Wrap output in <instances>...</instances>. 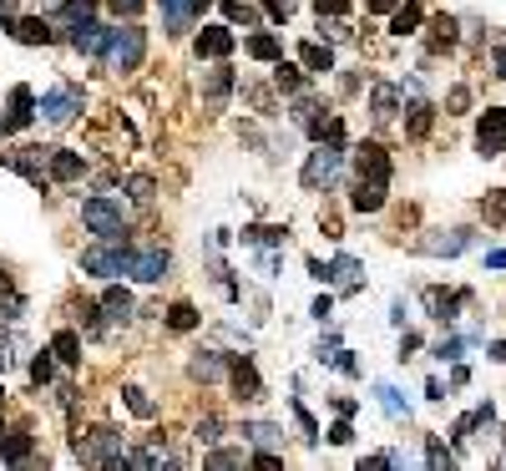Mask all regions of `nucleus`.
Listing matches in <instances>:
<instances>
[{
	"instance_id": "473e14b6",
	"label": "nucleus",
	"mask_w": 506,
	"mask_h": 471,
	"mask_svg": "<svg viewBox=\"0 0 506 471\" xmlns=\"http://www.w3.org/2000/svg\"><path fill=\"white\" fill-rule=\"evenodd\" d=\"M91 11H97V0H66L56 15H61L66 26H76V21H91Z\"/></svg>"
},
{
	"instance_id": "cd10ccee",
	"label": "nucleus",
	"mask_w": 506,
	"mask_h": 471,
	"mask_svg": "<svg viewBox=\"0 0 506 471\" xmlns=\"http://www.w3.org/2000/svg\"><path fill=\"white\" fill-rule=\"evenodd\" d=\"M101 309H107V319H132V294L112 284V289L101 294Z\"/></svg>"
},
{
	"instance_id": "4c0bfd02",
	"label": "nucleus",
	"mask_w": 506,
	"mask_h": 471,
	"mask_svg": "<svg viewBox=\"0 0 506 471\" xmlns=\"http://www.w3.org/2000/svg\"><path fill=\"white\" fill-rule=\"evenodd\" d=\"M126 406H132V416H142V420H152V416H157V406H152V400H147V391H137V385L126 391Z\"/></svg>"
},
{
	"instance_id": "4be33fe9",
	"label": "nucleus",
	"mask_w": 506,
	"mask_h": 471,
	"mask_svg": "<svg viewBox=\"0 0 506 471\" xmlns=\"http://www.w3.org/2000/svg\"><path fill=\"white\" fill-rule=\"evenodd\" d=\"M299 61H304V71H334V52H329V46H319V41H304V46H299Z\"/></svg>"
},
{
	"instance_id": "c03bdc74",
	"label": "nucleus",
	"mask_w": 506,
	"mask_h": 471,
	"mask_svg": "<svg viewBox=\"0 0 506 471\" xmlns=\"http://www.w3.org/2000/svg\"><path fill=\"white\" fill-rule=\"evenodd\" d=\"M426 461H430V466H451V451H445V446L441 441H436V436H430V441H426Z\"/></svg>"
},
{
	"instance_id": "f257e3e1",
	"label": "nucleus",
	"mask_w": 506,
	"mask_h": 471,
	"mask_svg": "<svg viewBox=\"0 0 506 471\" xmlns=\"http://www.w3.org/2000/svg\"><path fill=\"white\" fill-rule=\"evenodd\" d=\"M354 173H360V183H354V213H380L385 208V193H390V153L380 147V142H365L360 153H354Z\"/></svg>"
},
{
	"instance_id": "9b49d317",
	"label": "nucleus",
	"mask_w": 506,
	"mask_h": 471,
	"mask_svg": "<svg viewBox=\"0 0 506 471\" xmlns=\"http://www.w3.org/2000/svg\"><path fill=\"white\" fill-rule=\"evenodd\" d=\"M167 268H173L167 249H142V254H132V268H126V274H132L137 284H157V279L167 274Z\"/></svg>"
},
{
	"instance_id": "5fc2aeb1",
	"label": "nucleus",
	"mask_w": 506,
	"mask_h": 471,
	"mask_svg": "<svg viewBox=\"0 0 506 471\" xmlns=\"http://www.w3.org/2000/svg\"><path fill=\"white\" fill-rule=\"evenodd\" d=\"M329 309H334V299H329V294H319V299H314V319H329Z\"/></svg>"
},
{
	"instance_id": "7c9ffc66",
	"label": "nucleus",
	"mask_w": 506,
	"mask_h": 471,
	"mask_svg": "<svg viewBox=\"0 0 506 471\" xmlns=\"http://www.w3.org/2000/svg\"><path fill=\"white\" fill-rule=\"evenodd\" d=\"M243 436H248L253 446H278V441H284V431H278V426H268V420H248V426H243Z\"/></svg>"
},
{
	"instance_id": "de8ad7c7",
	"label": "nucleus",
	"mask_w": 506,
	"mask_h": 471,
	"mask_svg": "<svg viewBox=\"0 0 506 471\" xmlns=\"http://www.w3.org/2000/svg\"><path fill=\"white\" fill-rule=\"evenodd\" d=\"M329 441H334V446H350V441H354V431H350V416H340V420H334V426H329Z\"/></svg>"
},
{
	"instance_id": "1a4fd4ad",
	"label": "nucleus",
	"mask_w": 506,
	"mask_h": 471,
	"mask_svg": "<svg viewBox=\"0 0 506 471\" xmlns=\"http://www.w3.org/2000/svg\"><path fill=\"white\" fill-rule=\"evenodd\" d=\"M36 112H41L36 91H31V87H15V91H11V112L0 117V132H21V127H31V122H36Z\"/></svg>"
},
{
	"instance_id": "ddd939ff",
	"label": "nucleus",
	"mask_w": 506,
	"mask_h": 471,
	"mask_svg": "<svg viewBox=\"0 0 506 471\" xmlns=\"http://www.w3.org/2000/svg\"><path fill=\"white\" fill-rule=\"evenodd\" d=\"M107 41H112V31L97 26V21H76V26H71V46L81 56H101V52H107Z\"/></svg>"
},
{
	"instance_id": "58836bf2",
	"label": "nucleus",
	"mask_w": 506,
	"mask_h": 471,
	"mask_svg": "<svg viewBox=\"0 0 506 471\" xmlns=\"http://www.w3.org/2000/svg\"><path fill=\"white\" fill-rule=\"evenodd\" d=\"M274 81H278V91H304V77H299V66H284V61H278Z\"/></svg>"
},
{
	"instance_id": "a211bd4d",
	"label": "nucleus",
	"mask_w": 506,
	"mask_h": 471,
	"mask_svg": "<svg viewBox=\"0 0 506 471\" xmlns=\"http://www.w3.org/2000/svg\"><path fill=\"white\" fill-rule=\"evenodd\" d=\"M466 305V294H445V289H426V309H430V319H441V325H451L455 319V309Z\"/></svg>"
},
{
	"instance_id": "8fccbe9b",
	"label": "nucleus",
	"mask_w": 506,
	"mask_h": 471,
	"mask_svg": "<svg viewBox=\"0 0 506 471\" xmlns=\"http://www.w3.org/2000/svg\"><path fill=\"white\" fill-rule=\"evenodd\" d=\"M264 11H268V21L284 26V21H289V0H264Z\"/></svg>"
},
{
	"instance_id": "13d9d810",
	"label": "nucleus",
	"mask_w": 506,
	"mask_h": 471,
	"mask_svg": "<svg viewBox=\"0 0 506 471\" xmlns=\"http://www.w3.org/2000/svg\"><path fill=\"white\" fill-rule=\"evenodd\" d=\"M5 365H11V344L0 340V370H5Z\"/></svg>"
},
{
	"instance_id": "aec40b11",
	"label": "nucleus",
	"mask_w": 506,
	"mask_h": 471,
	"mask_svg": "<svg viewBox=\"0 0 506 471\" xmlns=\"http://www.w3.org/2000/svg\"><path fill=\"white\" fill-rule=\"evenodd\" d=\"M243 52H248L253 61H284V46H278V36H268V31L248 36V41H243Z\"/></svg>"
},
{
	"instance_id": "680f3d73",
	"label": "nucleus",
	"mask_w": 506,
	"mask_h": 471,
	"mask_svg": "<svg viewBox=\"0 0 506 471\" xmlns=\"http://www.w3.org/2000/svg\"><path fill=\"white\" fill-rule=\"evenodd\" d=\"M0 436H5V431H0Z\"/></svg>"
},
{
	"instance_id": "c85d7f7f",
	"label": "nucleus",
	"mask_w": 506,
	"mask_h": 471,
	"mask_svg": "<svg viewBox=\"0 0 506 471\" xmlns=\"http://www.w3.org/2000/svg\"><path fill=\"white\" fill-rule=\"evenodd\" d=\"M51 350H56L61 365H81V340H76V330H61L56 340H51Z\"/></svg>"
},
{
	"instance_id": "f3484780",
	"label": "nucleus",
	"mask_w": 506,
	"mask_h": 471,
	"mask_svg": "<svg viewBox=\"0 0 506 471\" xmlns=\"http://www.w3.org/2000/svg\"><path fill=\"white\" fill-rule=\"evenodd\" d=\"M188 375H192V381H223V375H228V360L218 355V350H198V355H192V365H188Z\"/></svg>"
},
{
	"instance_id": "4468645a",
	"label": "nucleus",
	"mask_w": 506,
	"mask_h": 471,
	"mask_svg": "<svg viewBox=\"0 0 506 471\" xmlns=\"http://www.w3.org/2000/svg\"><path fill=\"white\" fill-rule=\"evenodd\" d=\"M471 243V229H441V233H430V239H420V249H426V254H436V259H451V254H461V249H466Z\"/></svg>"
},
{
	"instance_id": "dca6fc26",
	"label": "nucleus",
	"mask_w": 506,
	"mask_h": 471,
	"mask_svg": "<svg viewBox=\"0 0 506 471\" xmlns=\"http://www.w3.org/2000/svg\"><path fill=\"white\" fill-rule=\"evenodd\" d=\"M228 91H233V71H228V66H218V71L202 77V102H208V112H223Z\"/></svg>"
},
{
	"instance_id": "20e7f679",
	"label": "nucleus",
	"mask_w": 506,
	"mask_h": 471,
	"mask_svg": "<svg viewBox=\"0 0 506 471\" xmlns=\"http://www.w3.org/2000/svg\"><path fill=\"white\" fill-rule=\"evenodd\" d=\"M81 223H87L97 239H126V208L117 198H87L81 203Z\"/></svg>"
},
{
	"instance_id": "72a5a7b5",
	"label": "nucleus",
	"mask_w": 506,
	"mask_h": 471,
	"mask_svg": "<svg viewBox=\"0 0 506 471\" xmlns=\"http://www.w3.org/2000/svg\"><path fill=\"white\" fill-rule=\"evenodd\" d=\"M430 117H436V112H430V102L410 107V122H405V127H410V137H426V132H430Z\"/></svg>"
},
{
	"instance_id": "6e6552de",
	"label": "nucleus",
	"mask_w": 506,
	"mask_h": 471,
	"mask_svg": "<svg viewBox=\"0 0 506 471\" xmlns=\"http://www.w3.org/2000/svg\"><path fill=\"white\" fill-rule=\"evenodd\" d=\"M476 147L486 157L506 153V112H501V107H486V112H481V122H476Z\"/></svg>"
},
{
	"instance_id": "3c124183",
	"label": "nucleus",
	"mask_w": 506,
	"mask_h": 471,
	"mask_svg": "<svg viewBox=\"0 0 506 471\" xmlns=\"http://www.w3.org/2000/svg\"><path fill=\"white\" fill-rule=\"evenodd\" d=\"M132 198H137V203H152V178H132Z\"/></svg>"
},
{
	"instance_id": "39448f33",
	"label": "nucleus",
	"mask_w": 506,
	"mask_h": 471,
	"mask_svg": "<svg viewBox=\"0 0 506 471\" xmlns=\"http://www.w3.org/2000/svg\"><path fill=\"white\" fill-rule=\"evenodd\" d=\"M340 167H344V147L340 142H319L309 163H304V188L319 193V188H334L340 183Z\"/></svg>"
},
{
	"instance_id": "2eb2a0df",
	"label": "nucleus",
	"mask_w": 506,
	"mask_h": 471,
	"mask_svg": "<svg viewBox=\"0 0 506 471\" xmlns=\"http://www.w3.org/2000/svg\"><path fill=\"white\" fill-rule=\"evenodd\" d=\"M11 36L21 41V46H51L56 31H51V21H41V15H21V21L11 26Z\"/></svg>"
},
{
	"instance_id": "7ed1b4c3",
	"label": "nucleus",
	"mask_w": 506,
	"mask_h": 471,
	"mask_svg": "<svg viewBox=\"0 0 506 471\" xmlns=\"http://www.w3.org/2000/svg\"><path fill=\"white\" fill-rule=\"evenodd\" d=\"M142 52H147V31L142 26H117L112 41H107V52H101V61L112 66V71H137Z\"/></svg>"
},
{
	"instance_id": "603ef678",
	"label": "nucleus",
	"mask_w": 506,
	"mask_h": 471,
	"mask_svg": "<svg viewBox=\"0 0 506 471\" xmlns=\"http://www.w3.org/2000/svg\"><path fill=\"white\" fill-rule=\"evenodd\" d=\"M253 466H264V471H278V466H284V457H274V451H258V457H253Z\"/></svg>"
},
{
	"instance_id": "49530a36",
	"label": "nucleus",
	"mask_w": 506,
	"mask_h": 471,
	"mask_svg": "<svg viewBox=\"0 0 506 471\" xmlns=\"http://www.w3.org/2000/svg\"><path fill=\"white\" fill-rule=\"evenodd\" d=\"M461 350H466V340H461V334H451V340L436 344V360H461Z\"/></svg>"
},
{
	"instance_id": "a878e982",
	"label": "nucleus",
	"mask_w": 506,
	"mask_h": 471,
	"mask_svg": "<svg viewBox=\"0 0 506 471\" xmlns=\"http://www.w3.org/2000/svg\"><path fill=\"white\" fill-rule=\"evenodd\" d=\"M0 461H5V466H21V461H31V431H15L11 441H0Z\"/></svg>"
},
{
	"instance_id": "e433bc0d",
	"label": "nucleus",
	"mask_w": 506,
	"mask_h": 471,
	"mask_svg": "<svg viewBox=\"0 0 506 471\" xmlns=\"http://www.w3.org/2000/svg\"><path fill=\"white\" fill-rule=\"evenodd\" d=\"M430 31H436V36H430V46H436V52L455 41V21H451V15H441V21H430Z\"/></svg>"
},
{
	"instance_id": "79ce46f5",
	"label": "nucleus",
	"mask_w": 506,
	"mask_h": 471,
	"mask_svg": "<svg viewBox=\"0 0 506 471\" xmlns=\"http://www.w3.org/2000/svg\"><path fill=\"white\" fill-rule=\"evenodd\" d=\"M51 355H56V350H41V355L31 360V381L36 385H51Z\"/></svg>"
},
{
	"instance_id": "ea45409f",
	"label": "nucleus",
	"mask_w": 506,
	"mask_h": 471,
	"mask_svg": "<svg viewBox=\"0 0 506 471\" xmlns=\"http://www.w3.org/2000/svg\"><path fill=\"white\" fill-rule=\"evenodd\" d=\"M294 122H299V127L319 122V102H314V97H299V102H294Z\"/></svg>"
},
{
	"instance_id": "423d86ee",
	"label": "nucleus",
	"mask_w": 506,
	"mask_h": 471,
	"mask_svg": "<svg viewBox=\"0 0 506 471\" xmlns=\"http://www.w3.org/2000/svg\"><path fill=\"white\" fill-rule=\"evenodd\" d=\"M76 457H81V461H97V466H122L126 451H122V436H117L112 426H97V431L87 436V446L76 441Z\"/></svg>"
},
{
	"instance_id": "864d4df0",
	"label": "nucleus",
	"mask_w": 506,
	"mask_h": 471,
	"mask_svg": "<svg viewBox=\"0 0 506 471\" xmlns=\"http://www.w3.org/2000/svg\"><path fill=\"white\" fill-rule=\"evenodd\" d=\"M319 15H344V0H314Z\"/></svg>"
},
{
	"instance_id": "09e8293b",
	"label": "nucleus",
	"mask_w": 506,
	"mask_h": 471,
	"mask_svg": "<svg viewBox=\"0 0 506 471\" xmlns=\"http://www.w3.org/2000/svg\"><path fill=\"white\" fill-rule=\"evenodd\" d=\"M142 5H147V0H107V11H112V15H126V21H132Z\"/></svg>"
},
{
	"instance_id": "6e6d98bb",
	"label": "nucleus",
	"mask_w": 506,
	"mask_h": 471,
	"mask_svg": "<svg viewBox=\"0 0 506 471\" xmlns=\"http://www.w3.org/2000/svg\"><path fill=\"white\" fill-rule=\"evenodd\" d=\"M395 5H400V0H370V11H375V15H390Z\"/></svg>"
},
{
	"instance_id": "6ab92c4d",
	"label": "nucleus",
	"mask_w": 506,
	"mask_h": 471,
	"mask_svg": "<svg viewBox=\"0 0 506 471\" xmlns=\"http://www.w3.org/2000/svg\"><path fill=\"white\" fill-rule=\"evenodd\" d=\"M81 173H87V163H81L76 153H66V147H51V178H56V183H76Z\"/></svg>"
},
{
	"instance_id": "f03ea898",
	"label": "nucleus",
	"mask_w": 506,
	"mask_h": 471,
	"mask_svg": "<svg viewBox=\"0 0 506 471\" xmlns=\"http://www.w3.org/2000/svg\"><path fill=\"white\" fill-rule=\"evenodd\" d=\"M81 268L97 274V279H117V274L132 268V249H126V239H97L87 254H81Z\"/></svg>"
},
{
	"instance_id": "2f4dec72",
	"label": "nucleus",
	"mask_w": 506,
	"mask_h": 471,
	"mask_svg": "<svg viewBox=\"0 0 506 471\" xmlns=\"http://www.w3.org/2000/svg\"><path fill=\"white\" fill-rule=\"evenodd\" d=\"M167 325H173V330H198V309H192L188 299H177V305L167 309Z\"/></svg>"
},
{
	"instance_id": "c756f323",
	"label": "nucleus",
	"mask_w": 506,
	"mask_h": 471,
	"mask_svg": "<svg viewBox=\"0 0 506 471\" xmlns=\"http://www.w3.org/2000/svg\"><path fill=\"white\" fill-rule=\"evenodd\" d=\"M375 395H380V410H385L390 420H405V416H410V406L400 400V391H395V385H375Z\"/></svg>"
},
{
	"instance_id": "052dcab7",
	"label": "nucleus",
	"mask_w": 506,
	"mask_h": 471,
	"mask_svg": "<svg viewBox=\"0 0 506 471\" xmlns=\"http://www.w3.org/2000/svg\"><path fill=\"white\" fill-rule=\"evenodd\" d=\"M501 446H506V436H501Z\"/></svg>"
},
{
	"instance_id": "37998d69",
	"label": "nucleus",
	"mask_w": 506,
	"mask_h": 471,
	"mask_svg": "<svg viewBox=\"0 0 506 471\" xmlns=\"http://www.w3.org/2000/svg\"><path fill=\"white\" fill-rule=\"evenodd\" d=\"M294 420H299V431H304V441L314 446L319 441V426H314V416H309V410L299 406V400H294Z\"/></svg>"
},
{
	"instance_id": "f704fd0d",
	"label": "nucleus",
	"mask_w": 506,
	"mask_h": 471,
	"mask_svg": "<svg viewBox=\"0 0 506 471\" xmlns=\"http://www.w3.org/2000/svg\"><path fill=\"white\" fill-rule=\"evenodd\" d=\"M243 451H208V457H202V466H213V471H228V466H243Z\"/></svg>"
},
{
	"instance_id": "412c9836",
	"label": "nucleus",
	"mask_w": 506,
	"mask_h": 471,
	"mask_svg": "<svg viewBox=\"0 0 506 471\" xmlns=\"http://www.w3.org/2000/svg\"><path fill=\"white\" fill-rule=\"evenodd\" d=\"M420 21H426V11H420L416 0H410V5H395L390 31H395V36H416V31H420Z\"/></svg>"
},
{
	"instance_id": "b1692460",
	"label": "nucleus",
	"mask_w": 506,
	"mask_h": 471,
	"mask_svg": "<svg viewBox=\"0 0 506 471\" xmlns=\"http://www.w3.org/2000/svg\"><path fill=\"white\" fill-rule=\"evenodd\" d=\"M163 15H167V31H188L198 5H192V0H163Z\"/></svg>"
},
{
	"instance_id": "393cba45",
	"label": "nucleus",
	"mask_w": 506,
	"mask_h": 471,
	"mask_svg": "<svg viewBox=\"0 0 506 471\" xmlns=\"http://www.w3.org/2000/svg\"><path fill=\"white\" fill-rule=\"evenodd\" d=\"M329 284H340V289H354V284H360V259L340 254L334 264H329Z\"/></svg>"
},
{
	"instance_id": "4d7b16f0",
	"label": "nucleus",
	"mask_w": 506,
	"mask_h": 471,
	"mask_svg": "<svg viewBox=\"0 0 506 471\" xmlns=\"http://www.w3.org/2000/svg\"><path fill=\"white\" fill-rule=\"evenodd\" d=\"M492 61H496V77L506 81V46H496V52H492Z\"/></svg>"
},
{
	"instance_id": "0eeeda50",
	"label": "nucleus",
	"mask_w": 506,
	"mask_h": 471,
	"mask_svg": "<svg viewBox=\"0 0 506 471\" xmlns=\"http://www.w3.org/2000/svg\"><path fill=\"white\" fill-rule=\"evenodd\" d=\"M76 112H81V91L76 87H51L46 97H41V117H46L51 127H66Z\"/></svg>"
},
{
	"instance_id": "bf43d9fd",
	"label": "nucleus",
	"mask_w": 506,
	"mask_h": 471,
	"mask_svg": "<svg viewBox=\"0 0 506 471\" xmlns=\"http://www.w3.org/2000/svg\"><path fill=\"white\" fill-rule=\"evenodd\" d=\"M192 5H198V15H202V5H213V0H192Z\"/></svg>"
},
{
	"instance_id": "a18cd8bd",
	"label": "nucleus",
	"mask_w": 506,
	"mask_h": 471,
	"mask_svg": "<svg viewBox=\"0 0 506 471\" xmlns=\"http://www.w3.org/2000/svg\"><path fill=\"white\" fill-rule=\"evenodd\" d=\"M218 431H223V420H218V416H202V420H198V441H202V446H213Z\"/></svg>"
},
{
	"instance_id": "f8f14e48",
	"label": "nucleus",
	"mask_w": 506,
	"mask_h": 471,
	"mask_svg": "<svg viewBox=\"0 0 506 471\" xmlns=\"http://www.w3.org/2000/svg\"><path fill=\"white\" fill-rule=\"evenodd\" d=\"M233 46H239V41H233V31H228V26H202L198 41H192V52L208 56V61H223Z\"/></svg>"
},
{
	"instance_id": "9d476101",
	"label": "nucleus",
	"mask_w": 506,
	"mask_h": 471,
	"mask_svg": "<svg viewBox=\"0 0 506 471\" xmlns=\"http://www.w3.org/2000/svg\"><path fill=\"white\" fill-rule=\"evenodd\" d=\"M228 381H233V391H239L243 400H264V381H258V370H253L248 355L228 360Z\"/></svg>"
},
{
	"instance_id": "a19ab883",
	"label": "nucleus",
	"mask_w": 506,
	"mask_h": 471,
	"mask_svg": "<svg viewBox=\"0 0 506 471\" xmlns=\"http://www.w3.org/2000/svg\"><path fill=\"white\" fill-rule=\"evenodd\" d=\"M223 15L233 21V26H239V21H243V26H253V21H258V15H253V5H243V0H228Z\"/></svg>"
},
{
	"instance_id": "5701e85b",
	"label": "nucleus",
	"mask_w": 506,
	"mask_h": 471,
	"mask_svg": "<svg viewBox=\"0 0 506 471\" xmlns=\"http://www.w3.org/2000/svg\"><path fill=\"white\" fill-rule=\"evenodd\" d=\"M284 233H289V229H278V223H248V229H243V243H264V249H284Z\"/></svg>"
},
{
	"instance_id": "bb28decb",
	"label": "nucleus",
	"mask_w": 506,
	"mask_h": 471,
	"mask_svg": "<svg viewBox=\"0 0 506 471\" xmlns=\"http://www.w3.org/2000/svg\"><path fill=\"white\" fill-rule=\"evenodd\" d=\"M395 107H400V97H395V87H375V97H370V117L375 122H390Z\"/></svg>"
},
{
	"instance_id": "c9c22d12",
	"label": "nucleus",
	"mask_w": 506,
	"mask_h": 471,
	"mask_svg": "<svg viewBox=\"0 0 506 471\" xmlns=\"http://www.w3.org/2000/svg\"><path fill=\"white\" fill-rule=\"evenodd\" d=\"M481 218H486V223H506V188L492 193V198L481 203Z\"/></svg>"
}]
</instances>
